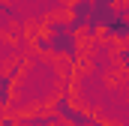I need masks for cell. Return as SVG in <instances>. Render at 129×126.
<instances>
[{
    "instance_id": "cell-1",
    "label": "cell",
    "mask_w": 129,
    "mask_h": 126,
    "mask_svg": "<svg viewBox=\"0 0 129 126\" xmlns=\"http://www.w3.org/2000/svg\"><path fill=\"white\" fill-rule=\"evenodd\" d=\"M45 36L51 45L54 57H66L69 66H84L81 60V45H78V33L66 24V18H48L45 21Z\"/></svg>"
},
{
    "instance_id": "cell-2",
    "label": "cell",
    "mask_w": 129,
    "mask_h": 126,
    "mask_svg": "<svg viewBox=\"0 0 129 126\" xmlns=\"http://www.w3.org/2000/svg\"><path fill=\"white\" fill-rule=\"evenodd\" d=\"M102 39H108V42H126L129 39V6L126 3H117L114 6V12H111V18L105 21V27L99 30Z\"/></svg>"
},
{
    "instance_id": "cell-3",
    "label": "cell",
    "mask_w": 129,
    "mask_h": 126,
    "mask_svg": "<svg viewBox=\"0 0 129 126\" xmlns=\"http://www.w3.org/2000/svg\"><path fill=\"white\" fill-rule=\"evenodd\" d=\"M63 120L57 117V114H24L18 126H60Z\"/></svg>"
},
{
    "instance_id": "cell-4",
    "label": "cell",
    "mask_w": 129,
    "mask_h": 126,
    "mask_svg": "<svg viewBox=\"0 0 129 126\" xmlns=\"http://www.w3.org/2000/svg\"><path fill=\"white\" fill-rule=\"evenodd\" d=\"M12 99H15V84L0 72V108H12Z\"/></svg>"
},
{
    "instance_id": "cell-5",
    "label": "cell",
    "mask_w": 129,
    "mask_h": 126,
    "mask_svg": "<svg viewBox=\"0 0 129 126\" xmlns=\"http://www.w3.org/2000/svg\"><path fill=\"white\" fill-rule=\"evenodd\" d=\"M24 69H27V60H24V57H15V60L9 63V69H6L3 75H6V78H9V81L15 84V81H18V78L24 75Z\"/></svg>"
},
{
    "instance_id": "cell-6",
    "label": "cell",
    "mask_w": 129,
    "mask_h": 126,
    "mask_svg": "<svg viewBox=\"0 0 129 126\" xmlns=\"http://www.w3.org/2000/svg\"><path fill=\"white\" fill-rule=\"evenodd\" d=\"M33 51H36V54H51V45H48V36H45V33H33Z\"/></svg>"
},
{
    "instance_id": "cell-7",
    "label": "cell",
    "mask_w": 129,
    "mask_h": 126,
    "mask_svg": "<svg viewBox=\"0 0 129 126\" xmlns=\"http://www.w3.org/2000/svg\"><path fill=\"white\" fill-rule=\"evenodd\" d=\"M114 60L120 63V66H129V48H126V45H117V51H114Z\"/></svg>"
},
{
    "instance_id": "cell-8",
    "label": "cell",
    "mask_w": 129,
    "mask_h": 126,
    "mask_svg": "<svg viewBox=\"0 0 129 126\" xmlns=\"http://www.w3.org/2000/svg\"><path fill=\"white\" fill-rule=\"evenodd\" d=\"M0 126H18V120H15V117H3V120H0Z\"/></svg>"
}]
</instances>
